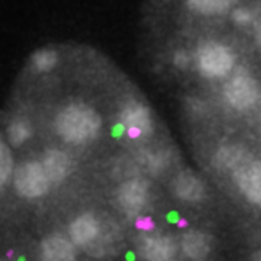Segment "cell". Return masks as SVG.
<instances>
[{"instance_id":"obj_1","label":"cell","mask_w":261,"mask_h":261,"mask_svg":"<svg viewBox=\"0 0 261 261\" xmlns=\"http://www.w3.org/2000/svg\"><path fill=\"white\" fill-rule=\"evenodd\" d=\"M101 117L93 108L84 102H72L56 117V129L64 142L85 144L99 135Z\"/></svg>"},{"instance_id":"obj_2","label":"cell","mask_w":261,"mask_h":261,"mask_svg":"<svg viewBox=\"0 0 261 261\" xmlns=\"http://www.w3.org/2000/svg\"><path fill=\"white\" fill-rule=\"evenodd\" d=\"M198 70L206 78H223L230 73L234 65V55L224 44L207 42L197 53Z\"/></svg>"},{"instance_id":"obj_3","label":"cell","mask_w":261,"mask_h":261,"mask_svg":"<svg viewBox=\"0 0 261 261\" xmlns=\"http://www.w3.org/2000/svg\"><path fill=\"white\" fill-rule=\"evenodd\" d=\"M14 185L20 196L26 198H38L48 192V177L40 162H26L17 167L14 174Z\"/></svg>"},{"instance_id":"obj_4","label":"cell","mask_w":261,"mask_h":261,"mask_svg":"<svg viewBox=\"0 0 261 261\" xmlns=\"http://www.w3.org/2000/svg\"><path fill=\"white\" fill-rule=\"evenodd\" d=\"M224 96L232 108L244 111L253 108L259 100V84L249 74H237L225 84Z\"/></svg>"},{"instance_id":"obj_5","label":"cell","mask_w":261,"mask_h":261,"mask_svg":"<svg viewBox=\"0 0 261 261\" xmlns=\"http://www.w3.org/2000/svg\"><path fill=\"white\" fill-rule=\"evenodd\" d=\"M121 124L130 139H144L153 132L150 110L139 101H129L121 111Z\"/></svg>"},{"instance_id":"obj_6","label":"cell","mask_w":261,"mask_h":261,"mask_svg":"<svg viewBox=\"0 0 261 261\" xmlns=\"http://www.w3.org/2000/svg\"><path fill=\"white\" fill-rule=\"evenodd\" d=\"M234 181L250 203L261 202V164L259 160H249L234 170Z\"/></svg>"},{"instance_id":"obj_7","label":"cell","mask_w":261,"mask_h":261,"mask_svg":"<svg viewBox=\"0 0 261 261\" xmlns=\"http://www.w3.org/2000/svg\"><path fill=\"white\" fill-rule=\"evenodd\" d=\"M149 197V185L143 179H130L120 186L117 192L118 203L129 213L139 212Z\"/></svg>"},{"instance_id":"obj_8","label":"cell","mask_w":261,"mask_h":261,"mask_svg":"<svg viewBox=\"0 0 261 261\" xmlns=\"http://www.w3.org/2000/svg\"><path fill=\"white\" fill-rule=\"evenodd\" d=\"M100 234V223L90 213H84L72 222L69 227L70 242L78 247H85L96 240Z\"/></svg>"},{"instance_id":"obj_9","label":"cell","mask_w":261,"mask_h":261,"mask_svg":"<svg viewBox=\"0 0 261 261\" xmlns=\"http://www.w3.org/2000/svg\"><path fill=\"white\" fill-rule=\"evenodd\" d=\"M176 253L174 240L165 236L147 237L141 243V254L148 261H168Z\"/></svg>"},{"instance_id":"obj_10","label":"cell","mask_w":261,"mask_h":261,"mask_svg":"<svg viewBox=\"0 0 261 261\" xmlns=\"http://www.w3.org/2000/svg\"><path fill=\"white\" fill-rule=\"evenodd\" d=\"M42 261H75V250L70 240L62 236H49L41 244Z\"/></svg>"},{"instance_id":"obj_11","label":"cell","mask_w":261,"mask_h":261,"mask_svg":"<svg viewBox=\"0 0 261 261\" xmlns=\"http://www.w3.org/2000/svg\"><path fill=\"white\" fill-rule=\"evenodd\" d=\"M44 173L51 184L63 181L70 171V159L63 150L49 149L44 153L41 162Z\"/></svg>"},{"instance_id":"obj_12","label":"cell","mask_w":261,"mask_h":261,"mask_svg":"<svg viewBox=\"0 0 261 261\" xmlns=\"http://www.w3.org/2000/svg\"><path fill=\"white\" fill-rule=\"evenodd\" d=\"M175 194L184 201L197 202L204 196V186L200 177L196 176L191 171H184L179 174L174 184Z\"/></svg>"},{"instance_id":"obj_13","label":"cell","mask_w":261,"mask_h":261,"mask_svg":"<svg viewBox=\"0 0 261 261\" xmlns=\"http://www.w3.org/2000/svg\"><path fill=\"white\" fill-rule=\"evenodd\" d=\"M181 248L190 259L197 261L203 260L208 256L211 251L210 239L204 233L191 230L182 237Z\"/></svg>"},{"instance_id":"obj_14","label":"cell","mask_w":261,"mask_h":261,"mask_svg":"<svg viewBox=\"0 0 261 261\" xmlns=\"http://www.w3.org/2000/svg\"><path fill=\"white\" fill-rule=\"evenodd\" d=\"M249 153L247 149L238 144L224 145L219 148V150L216 154V163L218 167L223 169H229V170H236L243 164L249 162Z\"/></svg>"},{"instance_id":"obj_15","label":"cell","mask_w":261,"mask_h":261,"mask_svg":"<svg viewBox=\"0 0 261 261\" xmlns=\"http://www.w3.org/2000/svg\"><path fill=\"white\" fill-rule=\"evenodd\" d=\"M238 0H186L190 10L204 15V16H217L228 13Z\"/></svg>"},{"instance_id":"obj_16","label":"cell","mask_w":261,"mask_h":261,"mask_svg":"<svg viewBox=\"0 0 261 261\" xmlns=\"http://www.w3.org/2000/svg\"><path fill=\"white\" fill-rule=\"evenodd\" d=\"M32 136V126L26 118H16L8 127L9 142L14 147H21Z\"/></svg>"},{"instance_id":"obj_17","label":"cell","mask_w":261,"mask_h":261,"mask_svg":"<svg viewBox=\"0 0 261 261\" xmlns=\"http://www.w3.org/2000/svg\"><path fill=\"white\" fill-rule=\"evenodd\" d=\"M59 57L55 49L44 48L34 53L31 58L32 68L38 73H48L58 64Z\"/></svg>"},{"instance_id":"obj_18","label":"cell","mask_w":261,"mask_h":261,"mask_svg":"<svg viewBox=\"0 0 261 261\" xmlns=\"http://www.w3.org/2000/svg\"><path fill=\"white\" fill-rule=\"evenodd\" d=\"M14 162L10 149L4 142L0 141V189L7 185L13 175Z\"/></svg>"},{"instance_id":"obj_19","label":"cell","mask_w":261,"mask_h":261,"mask_svg":"<svg viewBox=\"0 0 261 261\" xmlns=\"http://www.w3.org/2000/svg\"><path fill=\"white\" fill-rule=\"evenodd\" d=\"M232 17L236 23L240 26H245L253 21V13L247 8H238L233 10Z\"/></svg>"},{"instance_id":"obj_20","label":"cell","mask_w":261,"mask_h":261,"mask_svg":"<svg viewBox=\"0 0 261 261\" xmlns=\"http://www.w3.org/2000/svg\"><path fill=\"white\" fill-rule=\"evenodd\" d=\"M174 63L180 69H186L190 64V57L185 51L176 52L174 56Z\"/></svg>"},{"instance_id":"obj_21","label":"cell","mask_w":261,"mask_h":261,"mask_svg":"<svg viewBox=\"0 0 261 261\" xmlns=\"http://www.w3.org/2000/svg\"><path fill=\"white\" fill-rule=\"evenodd\" d=\"M254 261H261V257H260L259 254H256V256L254 257Z\"/></svg>"},{"instance_id":"obj_22","label":"cell","mask_w":261,"mask_h":261,"mask_svg":"<svg viewBox=\"0 0 261 261\" xmlns=\"http://www.w3.org/2000/svg\"><path fill=\"white\" fill-rule=\"evenodd\" d=\"M168 261H173V260H168Z\"/></svg>"}]
</instances>
